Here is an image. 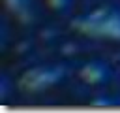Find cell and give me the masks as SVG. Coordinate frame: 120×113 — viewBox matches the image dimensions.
<instances>
[{
	"label": "cell",
	"instance_id": "cell-1",
	"mask_svg": "<svg viewBox=\"0 0 120 113\" xmlns=\"http://www.w3.org/2000/svg\"><path fill=\"white\" fill-rule=\"evenodd\" d=\"M71 28L90 38L120 41V8H99L90 11L73 19Z\"/></svg>",
	"mask_w": 120,
	"mask_h": 113
},
{
	"label": "cell",
	"instance_id": "cell-2",
	"mask_svg": "<svg viewBox=\"0 0 120 113\" xmlns=\"http://www.w3.org/2000/svg\"><path fill=\"white\" fill-rule=\"evenodd\" d=\"M66 77V68L60 64H41L24 72L19 79V87L24 92H41L54 87Z\"/></svg>",
	"mask_w": 120,
	"mask_h": 113
},
{
	"label": "cell",
	"instance_id": "cell-3",
	"mask_svg": "<svg viewBox=\"0 0 120 113\" xmlns=\"http://www.w3.org/2000/svg\"><path fill=\"white\" fill-rule=\"evenodd\" d=\"M79 75L86 81V83H92V85H99V83H105L109 77H111V70L105 62H88L81 68Z\"/></svg>",
	"mask_w": 120,
	"mask_h": 113
},
{
	"label": "cell",
	"instance_id": "cell-4",
	"mask_svg": "<svg viewBox=\"0 0 120 113\" xmlns=\"http://www.w3.org/2000/svg\"><path fill=\"white\" fill-rule=\"evenodd\" d=\"M8 11L11 15H15L17 19H30L32 15V0H4Z\"/></svg>",
	"mask_w": 120,
	"mask_h": 113
},
{
	"label": "cell",
	"instance_id": "cell-5",
	"mask_svg": "<svg viewBox=\"0 0 120 113\" xmlns=\"http://www.w3.org/2000/svg\"><path fill=\"white\" fill-rule=\"evenodd\" d=\"M73 2L75 0H47V6L56 13H66L73 8Z\"/></svg>",
	"mask_w": 120,
	"mask_h": 113
}]
</instances>
